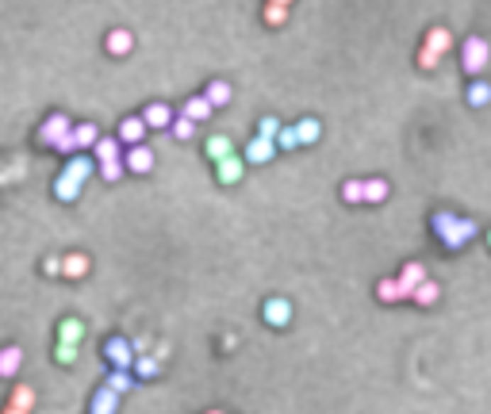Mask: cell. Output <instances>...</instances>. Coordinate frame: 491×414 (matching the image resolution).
I'll use <instances>...</instances> for the list:
<instances>
[{
	"label": "cell",
	"instance_id": "ffe728a7",
	"mask_svg": "<svg viewBox=\"0 0 491 414\" xmlns=\"http://www.w3.org/2000/svg\"><path fill=\"white\" fill-rule=\"evenodd\" d=\"M92 154H96V162H116V157H123V142L119 138H96V146H92Z\"/></svg>",
	"mask_w": 491,
	"mask_h": 414
},
{
	"label": "cell",
	"instance_id": "f35d334b",
	"mask_svg": "<svg viewBox=\"0 0 491 414\" xmlns=\"http://www.w3.org/2000/svg\"><path fill=\"white\" fill-rule=\"evenodd\" d=\"M258 135H261V138H272V142H277V135H280V119L265 116V119L258 123Z\"/></svg>",
	"mask_w": 491,
	"mask_h": 414
},
{
	"label": "cell",
	"instance_id": "ac0fdd59",
	"mask_svg": "<svg viewBox=\"0 0 491 414\" xmlns=\"http://www.w3.org/2000/svg\"><path fill=\"white\" fill-rule=\"evenodd\" d=\"M84 272H89V257H84V253H65V257H62V276L81 280Z\"/></svg>",
	"mask_w": 491,
	"mask_h": 414
},
{
	"label": "cell",
	"instance_id": "e0dca14e",
	"mask_svg": "<svg viewBox=\"0 0 491 414\" xmlns=\"http://www.w3.org/2000/svg\"><path fill=\"white\" fill-rule=\"evenodd\" d=\"M376 296H380V303H403V288H399V276H384L380 284H376Z\"/></svg>",
	"mask_w": 491,
	"mask_h": 414
},
{
	"label": "cell",
	"instance_id": "8d00e7d4",
	"mask_svg": "<svg viewBox=\"0 0 491 414\" xmlns=\"http://www.w3.org/2000/svg\"><path fill=\"white\" fill-rule=\"evenodd\" d=\"M77 349H81V345H73V342H58L54 357H58V364H73V361H77Z\"/></svg>",
	"mask_w": 491,
	"mask_h": 414
},
{
	"label": "cell",
	"instance_id": "60d3db41",
	"mask_svg": "<svg viewBox=\"0 0 491 414\" xmlns=\"http://www.w3.org/2000/svg\"><path fill=\"white\" fill-rule=\"evenodd\" d=\"M43 272H46V276H62V257H46Z\"/></svg>",
	"mask_w": 491,
	"mask_h": 414
},
{
	"label": "cell",
	"instance_id": "1f68e13d",
	"mask_svg": "<svg viewBox=\"0 0 491 414\" xmlns=\"http://www.w3.org/2000/svg\"><path fill=\"white\" fill-rule=\"evenodd\" d=\"M169 130H173V138H181V142H188V138L196 135V119H188V116H177V119H173V127H169Z\"/></svg>",
	"mask_w": 491,
	"mask_h": 414
},
{
	"label": "cell",
	"instance_id": "4fadbf2b",
	"mask_svg": "<svg viewBox=\"0 0 491 414\" xmlns=\"http://www.w3.org/2000/svg\"><path fill=\"white\" fill-rule=\"evenodd\" d=\"M426 276H430V272L422 269L419 261H407V265L399 269V288H403V296L411 299V296H414V288H419V284H422V280H426Z\"/></svg>",
	"mask_w": 491,
	"mask_h": 414
},
{
	"label": "cell",
	"instance_id": "ab89813d",
	"mask_svg": "<svg viewBox=\"0 0 491 414\" xmlns=\"http://www.w3.org/2000/svg\"><path fill=\"white\" fill-rule=\"evenodd\" d=\"M54 150H58V154H77V142H73V130L65 138H58V142H54Z\"/></svg>",
	"mask_w": 491,
	"mask_h": 414
},
{
	"label": "cell",
	"instance_id": "277c9868",
	"mask_svg": "<svg viewBox=\"0 0 491 414\" xmlns=\"http://www.w3.org/2000/svg\"><path fill=\"white\" fill-rule=\"evenodd\" d=\"M70 130H73V119L65 116V111H54V116L43 119V127H39V135H35V138H39L43 146H54L58 138L70 135Z\"/></svg>",
	"mask_w": 491,
	"mask_h": 414
},
{
	"label": "cell",
	"instance_id": "74e56055",
	"mask_svg": "<svg viewBox=\"0 0 491 414\" xmlns=\"http://www.w3.org/2000/svg\"><path fill=\"white\" fill-rule=\"evenodd\" d=\"M296 146H299L296 127H280V135H277V150H296Z\"/></svg>",
	"mask_w": 491,
	"mask_h": 414
},
{
	"label": "cell",
	"instance_id": "4316f807",
	"mask_svg": "<svg viewBox=\"0 0 491 414\" xmlns=\"http://www.w3.org/2000/svg\"><path fill=\"white\" fill-rule=\"evenodd\" d=\"M296 135H299V146H311V142H319V135H323V123L307 116V119L296 123Z\"/></svg>",
	"mask_w": 491,
	"mask_h": 414
},
{
	"label": "cell",
	"instance_id": "7402d4cb",
	"mask_svg": "<svg viewBox=\"0 0 491 414\" xmlns=\"http://www.w3.org/2000/svg\"><path fill=\"white\" fill-rule=\"evenodd\" d=\"M414 303H422V307H430V303H438V299H441V284H438V280H422V284L419 288H414Z\"/></svg>",
	"mask_w": 491,
	"mask_h": 414
},
{
	"label": "cell",
	"instance_id": "5bb4252c",
	"mask_svg": "<svg viewBox=\"0 0 491 414\" xmlns=\"http://www.w3.org/2000/svg\"><path fill=\"white\" fill-rule=\"evenodd\" d=\"M119 399H123V395L111 391L108 384H104V388L92 395V410H89V414H116V410H119Z\"/></svg>",
	"mask_w": 491,
	"mask_h": 414
},
{
	"label": "cell",
	"instance_id": "4dcf8cb0",
	"mask_svg": "<svg viewBox=\"0 0 491 414\" xmlns=\"http://www.w3.org/2000/svg\"><path fill=\"white\" fill-rule=\"evenodd\" d=\"M8 403H12V407H20V410H31L35 407V391L27 388V384H16V391H12V399H8Z\"/></svg>",
	"mask_w": 491,
	"mask_h": 414
},
{
	"label": "cell",
	"instance_id": "484cf974",
	"mask_svg": "<svg viewBox=\"0 0 491 414\" xmlns=\"http://www.w3.org/2000/svg\"><path fill=\"white\" fill-rule=\"evenodd\" d=\"M204 96H207L211 108H226V103H231V84H226V81H211L204 89Z\"/></svg>",
	"mask_w": 491,
	"mask_h": 414
},
{
	"label": "cell",
	"instance_id": "7c38bea8",
	"mask_svg": "<svg viewBox=\"0 0 491 414\" xmlns=\"http://www.w3.org/2000/svg\"><path fill=\"white\" fill-rule=\"evenodd\" d=\"M143 119H146V127L150 130H162V127H173V108L169 103H146L143 108Z\"/></svg>",
	"mask_w": 491,
	"mask_h": 414
},
{
	"label": "cell",
	"instance_id": "8992f818",
	"mask_svg": "<svg viewBox=\"0 0 491 414\" xmlns=\"http://www.w3.org/2000/svg\"><path fill=\"white\" fill-rule=\"evenodd\" d=\"M265 323L272 326V330H285V326L292 323V303L288 299H280V296H272V299H265Z\"/></svg>",
	"mask_w": 491,
	"mask_h": 414
},
{
	"label": "cell",
	"instance_id": "d6a6232c",
	"mask_svg": "<svg viewBox=\"0 0 491 414\" xmlns=\"http://www.w3.org/2000/svg\"><path fill=\"white\" fill-rule=\"evenodd\" d=\"M131 384H135V380H131V372H127V369H116V372L108 376V388H111V391H119V395H127V391H131Z\"/></svg>",
	"mask_w": 491,
	"mask_h": 414
},
{
	"label": "cell",
	"instance_id": "9a60e30c",
	"mask_svg": "<svg viewBox=\"0 0 491 414\" xmlns=\"http://www.w3.org/2000/svg\"><path fill=\"white\" fill-rule=\"evenodd\" d=\"M20 364H23L20 345H4V349H0V376H4V380H12V376L20 372Z\"/></svg>",
	"mask_w": 491,
	"mask_h": 414
},
{
	"label": "cell",
	"instance_id": "ba28073f",
	"mask_svg": "<svg viewBox=\"0 0 491 414\" xmlns=\"http://www.w3.org/2000/svg\"><path fill=\"white\" fill-rule=\"evenodd\" d=\"M272 157H277V142H272V138H250V142H246V162L250 165H265V162H272Z\"/></svg>",
	"mask_w": 491,
	"mask_h": 414
},
{
	"label": "cell",
	"instance_id": "e575fe53",
	"mask_svg": "<svg viewBox=\"0 0 491 414\" xmlns=\"http://www.w3.org/2000/svg\"><path fill=\"white\" fill-rule=\"evenodd\" d=\"M342 200L346 203H365V181H346L342 184Z\"/></svg>",
	"mask_w": 491,
	"mask_h": 414
},
{
	"label": "cell",
	"instance_id": "bcb514c9",
	"mask_svg": "<svg viewBox=\"0 0 491 414\" xmlns=\"http://www.w3.org/2000/svg\"><path fill=\"white\" fill-rule=\"evenodd\" d=\"M487 246H491V234H487Z\"/></svg>",
	"mask_w": 491,
	"mask_h": 414
},
{
	"label": "cell",
	"instance_id": "5b68a950",
	"mask_svg": "<svg viewBox=\"0 0 491 414\" xmlns=\"http://www.w3.org/2000/svg\"><path fill=\"white\" fill-rule=\"evenodd\" d=\"M104 361L111 364V369H127L135 364V345L123 342V337H111V342H104Z\"/></svg>",
	"mask_w": 491,
	"mask_h": 414
},
{
	"label": "cell",
	"instance_id": "7bdbcfd3",
	"mask_svg": "<svg viewBox=\"0 0 491 414\" xmlns=\"http://www.w3.org/2000/svg\"><path fill=\"white\" fill-rule=\"evenodd\" d=\"M0 414H31V410H20V407H12V403H8V407L0 410Z\"/></svg>",
	"mask_w": 491,
	"mask_h": 414
},
{
	"label": "cell",
	"instance_id": "d4e9b609",
	"mask_svg": "<svg viewBox=\"0 0 491 414\" xmlns=\"http://www.w3.org/2000/svg\"><path fill=\"white\" fill-rule=\"evenodd\" d=\"M81 337H84V323H81V318H62V323H58V342L81 345Z\"/></svg>",
	"mask_w": 491,
	"mask_h": 414
},
{
	"label": "cell",
	"instance_id": "603a6c76",
	"mask_svg": "<svg viewBox=\"0 0 491 414\" xmlns=\"http://www.w3.org/2000/svg\"><path fill=\"white\" fill-rule=\"evenodd\" d=\"M392 196V184L384 181V177H373V181H365V203H384Z\"/></svg>",
	"mask_w": 491,
	"mask_h": 414
},
{
	"label": "cell",
	"instance_id": "d590c367",
	"mask_svg": "<svg viewBox=\"0 0 491 414\" xmlns=\"http://www.w3.org/2000/svg\"><path fill=\"white\" fill-rule=\"evenodd\" d=\"M123 169H127V165H123V157H116V162H100V177L108 184H116L119 177H123Z\"/></svg>",
	"mask_w": 491,
	"mask_h": 414
},
{
	"label": "cell",
	"instance_id": "ee69618b",
	"mask_svg": "<svg viewBox=\"0 0 491 414\" xmlns=\"http://www.w3.org/2000/svg\"><path fill=\"white\" fill-rule=\"evenodd\" d=\"M269 4H292V0H269Z\"/></svg>",
	"mask_w": 491,
	"mask_h": 414
},
{
	"label": "cell",
	"instance_id": "7a4b0ae2",
	"mask_svg": "<svg viewBox=\"0 0 491 414\" xmlns=\"http://www.w3.org/2000/svg\"><path fill=\"white\" fill-rule=\"evenodd\" d=\"M491 65V43L484 35H468L465 43H460V69L472 73V77H480Z\"/></svg>",
	"mask_w": 491,
	"mask_h": 414
},
{
	"label": "cell",
	"instance_id": "9c48e42d",
	"mask_svg": "<svg viewBox=\"0 0 491 414\" xmlns=\"http://www.w3.org/2000/svg\"><path fill=\"white\" fill-rule=\"evenodd\" d=\"M146 130H150V127H146L143 116H127V119L119 123V135H116V138H119L123 146H138V142L146 138Z\"/></svg>",
	"mask_w": 491,
	"mask_h": 414
},
{
	"label": "cell",
	"instance_id": "6da1fadb",
	"mask_svg": "<svg viewBox=\"0 0 491 414\" xmlns=\"http://www.w3.org/2000/svg\"><path fill=\"white\" fill-rule=\"evenodd\" d=\"M430 230L438 234V242L446 250H460L465 242H472L480 234V227L472 219H460V215H453V211H438L430 219Z\"/></svg>",
	"mask_w": 491,
	"mask_h": 414
},
{
	"label": "cell",
	"instance_id": "cb8c5ba5",
	"mask_svg": "<svg viewBox=\"0 0 491 414\" xmlns=\"http://www.w3.org/2000/svg\"><path fill=\"white\" fill-rule=\"evenodd\" d=\"M211 103H207V96H188L184 100V111H181V116H188V119H196V123H204V119L207 116H211Z\"/></svg>",
	"mask_w": 491,
	"mask_h": 414
},
{
	"label": "cell",
	"instance_id": "b9f144b4",
	"mask_svg": "<svg viewBox=\"0 0 491 414\" xmlns=\"http://www.w3.org/2000/svg\"><path fill=\"white\" fill-rule=\"evenodd\" d=\"M131 345H135V357H138V353L150 349V337H138V342H131Z\"/></svg>",
	"mask_w": 491,
	"mask_h": 414
},
{
	"label": "cell",
	"instance_id": "3957f363",
	"mask_svg": "<svg viewBox=\"0 0 491 414\" xmlns=\"http://www.w3.org/2000/svg\"><path fill=\"white\" fill-rule=\"evenodd\" d=\"M449 46H453V35L446 31V27H430L426 39H422V46H419V65L422 69H438V62L449 54Z\"/></svg>",
	"mask_w": 491,
	"mask_h": 414
},
{
	"label": "cell",
	"instance_id": "d6986e66",
	"mask_svg": "<svg viewBox=\"0 0 491 414\" xmlns=\"http://www.w3.org/2000/svg\"><path fill=\"white\" fill-rule=\"evenodd\" d=\"M204 150H207V157H211V162H223V157H231L234 154V142L226 135H211L204 142Z\"/></svg>",
	"mask_w": 491,
	"mask_h": 414
},
{
	"label": "cell",
	"instance_id": "83f0119b",
	"mask_svg": "<svg viewBox=\"0 0 491 414\" xmlns=\"http://www.w3.org/2000/svg\"><path fill=\"white\" fill-rule=\"evenodd\" d=\"M465 96H468L472 108H487V103H491V84L487 81H472Z\"/></svg>",
	"mask_w": 491,
	"mask_h": 414
},
{
	"label": "cell",
	"instance_id": "f546056e",
	"mask_svg": "<svg viewBox=\"0 0 491 414\" xmlns=\"http://www.w3.org/2000/svg\"><path fill=\"white\" fill-rule=\"evenodd\" d=\"M131 369H135L138 376H143V380H154V376L162 372V364H158V357H146V353H138Z\"/></svg>",
	"mask_w": 491,
	"mask_h": 414
},
{
	"label": "cell",
	"instance_id": "836d02e7",
	"mask_svg": "<svg viewBox=\"0 0 491 414\" xmlns=\"http://www.w3.org/2000/svg\"><path fill=\"white\" fill-rule=\"evenodd\" d=\"M265 23L269 27H285L288 23V4H265Z\"/></svg>",
	"mask_w": 491,
	"mask_h": 414
},
{
	"label": "cell",
	"instance_id": "52a82bcc",
	"mask_svg": "<svg viewBox=\"0 0 491 414\" xmlns=\"http://www.w3.org/2000/svg\"><path fill=\"white\" fill-rule=\"evenodd\" d=\"M123 165H127L131 173H150V169H154V150H150L146 142L127 146V154H123Z\"/></svg>",
	"mask_w": 491,
	"mask_h": 414
},
{
	"label": "cell",
	"instance_id": "f1b7e54d",
	"mask_svg": "<svg viewBox=\"0 0 491 414\" xmlns=\"http://www.w3.org/2000/svg\"><path fill=\"white\" fill-rule=\"evenodd\" d=\"M62 173H70V177H77V181L84 184L92 177V157H70V162H65V169Z\"/></svg>",
	"mask_w": 491,
	"mask_h": 414
},
{
	"label": "cell",
	"instance_id": "2e32d148",
	"mask_svg": "<svg viewBox=\"0 0 491 414\" xmlns=\"http://www.w3.org/2000/svg\"><path fill=\"white\" fill-rule=\"evenodd\" d=\"M81 181H77V177H70V173H62L58 177V181H54V196H58V200L62 203H73V200H77V196H81Z\"/></svg>",
	"mask_w": 491,
	"mask_h": 414
},
{
	"label": "cell",
	"instance_id": "8fae6325",
	"mask_svg": "<svg viewBox=\"0 0 491 414\" xmlns=\"http://www.w3.org/2000/svg\"><path fill=\"white\" fill-rule=\"evenodd\" d=\"M131 46H135V35H131L127 27H116V31H108V39H104V50H108L111 58H127Z\"/></svg>",
	"mask_w": 491,
	"mask_h": 414
},
{
	"label": "cell",
	"instance_id": "44dd1931",
	"mask_svg": "<svg viewBox=\"0 0 491 414\" xmlns=\"http://www.w3.org/2000/svg\"><path fill=\"white\" fill-rule=\"evenodd\" d=\"M96 138H100V127H96V123H77V127H73V142H77V154H81V150H92V146H96Z\"/></svg>",
	"mask_w": 491,
	"mask_h": 414
},
{
	"label": "cell",
	"instance_id": "30bf717a",
	"mask_svg": "<svg viewBox=\"0 0 491 414\" xmlns=\"http://www.w3.org/2000/svg\"><path fill=\"white\" fill-rule=\"evenodd\" d=\"M242 173H246V157H238V154H231V157H223V162H215V181H219V184L242 181Z\"/></svg>",
	"mask_w": 491,
	"mask_h": 414
},
{
	"label": "cell",
	"instance_id": "f6af8a7d",
	"mask_svg": "<svg viewBox=\"0 0 491 414\" xmlns=\"http://www.w3.org/2000/svg\"><path fill=\"white\" fill-rule=\"evenodd\" d=\"M207 414H223V410H207Z\"/></svg>",
	"mask_w": 491,
	"mask_h": 414
}]
</instances>
